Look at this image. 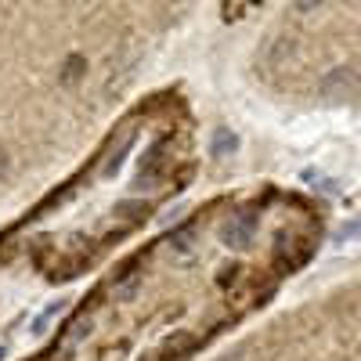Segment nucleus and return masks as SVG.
Wrapping results in <instances>:
<instances>
[{"mask_svg":"<svg viewBox=\"0 0 361 361\" xmlns=\"http://www.w3.org/2000/svg\"><path fill=\"white\" fill-rule=\"evenodd\" d=\"M253 231H257V209H238V214L221 228V238H224V246H231V250H243L250 238H253Z\"/></svg>","mask_w":361,"mask_h":361,"instance_id":"f257e3e1","label":"nucleus"},{"mask_svg":"<svg viewBox=\"0 0 361 361\" xmlns=\"http://www.w3.org/2000/svg\"><path fill=\"white\" fill-rule=\"evenodd\" d=\"M83 73H87V58L83 54H69L62 62V69H58V80H62V87H69V83H80Z\"/></svg>","mask_w":361,"mask_h":361,"instance_id":"f03ea898","label":"nucleus"},{"mask_svg":"<svg viewBox=\"0 0 361 361\" xmlns=\"http://www.w3.org/2000/svg\"><path fill=\"white\" fill-rule=\"evenodd\" d=\"M354 80H357L354 69H350V66H340V69H333V73L322 80V87H325V90H350Z\"/></svg>","mask_w":361,"mask_h":361,"instance_id":"7ed1b4c3","label":"nucleus"},{"mask_svg":"<svg viewBox=\"0 0 361 361\" xmlns=\"http://www.w3.org/2000/svg\"><path fill=\"white\" fill-rule=\"evenodd\" d=\"M127 156H130V141H123V145H119V148H116V152L109 156V163H105V173L112 177V173H116L119 166H123V159H127Z\"/></svg>","mask_w":361,"mask_h":361,"instance_id":"20e7f679","label":"nucleus"},{"mask_svg":"<svg viewBox=\"0 0 361 361\" xmlns=\"http://www.w3.org/2000/svg\"><path fill=\"white\" fill-rule=\"evenodd\" d=\"M90 329H94V322H90V318H76V322H69V329H66V336L76 343V340H83L87 333H90Z\"/></svg>","mask_w":361,"mask_h":361,"instance_id":"39448f33","label":"nucleus"},{"mask_svg":"<svg viewBox=\"0 0 361 361\" xmlns=\"http://www.w3.org/2000/svg\"><path fill=\"white\" fill-rule=\"evenodd\" d=\"M217 141H221V145H217L221 152H235V134H231V130H221V134H217Z\"/></svg>","mask_w":361,"mask_h":361,"instance_id":"423d86ee","label":"nucleus"},{"mask_svg":"<svg viewBox=\"0 0 361 361\" xmlns=\"http://www.w3.org/2000/svg\"><path fill=\"white\" fill-rule=\"evenodd\" d=\"M8 166H11V156H8V148H0V180H4Z\"/></svg>","mask_w":361,"mask_h":361,"instance_id":"0eeeda50","label":"nucleus"}]
</instances>
